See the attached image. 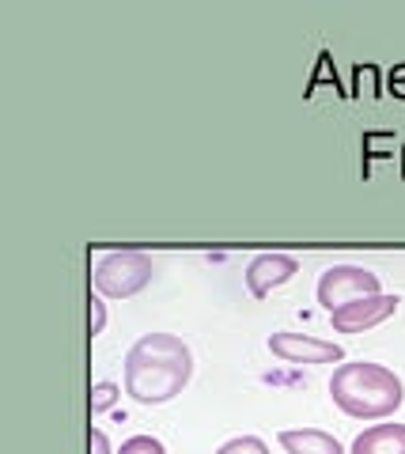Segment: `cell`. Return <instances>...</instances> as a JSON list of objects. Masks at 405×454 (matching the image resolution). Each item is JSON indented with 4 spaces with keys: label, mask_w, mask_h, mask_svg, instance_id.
<instances>
[{
    "label": "cell",
    "mask_w": 405,
    "mask_h": 454,
    "mask_svg": "<svg viewBox=\"0 0 405 454\" xmlns=\"http://www.w3.org/2000/svg\"><path fill=\"white\" fill-rule=\"evenodd\" d=\"M152 277H156V265L144 250H110L95 265V292L103 300H129V295L144 292Z\"/></svg>",
    "instance_id": "obj_3"
},
{
    "label": "cell",
    "mask_w": 405,
    "mask_h": 454,
    "mask_svg": "<svg viewBox=\"0 0 405 454\" xmlns=\"http://www.w3.org/2000/svg\"><path fill=\"white\" fill-rule=\"evenodd\" d=\"M330 397L341 413L356 420H383L394 417L405 402L401 379L383 364L356 360V364H338L330 375Z\"/></svg>",
    "instance_id": "obj_2"
},
{
    "label": "cell",
    "mask_w": 405,
    "mask_h": 454,
    "mask_svg": "<svg viewBox=\"0 0 405 454\" xmlns=\"http://www.w3.org/2000/svg\"><path fill=\"white\" fill-rule=\"evenodd\" d=\"M398 315V295H368V300H356V303H348L341 310H333L330 322H333V330L338 333H364L371 330V325H379L386 318H394Z\"/></svg>",
    "instance_id": "obj_6"
},
{
    "label": "cell",
    "mask_w": 405,
    "mask_h": 454,
    "mask_svg": "<svg viewBox=\"0 0 405 454\" xmlns=\"http://www.w3.org/2000/svg\"><path fill=\"white\" fill-rule=\"evenodd\" d=\"M88 454H110V439H106L103 428H91V435H88Z\"/></svg>",
    "instance_id": "obj_16"
},
{
    "label": "cell",
    "mask_w": 405,
    "mask_h": 454,
    "mask_svg": "<svg viewBox=\"0 0 405 454\" xmlns=\"http://www.w3.org/2000/svg\"><path fill=\"white\" fill-rule=\"evenodd\" d=\"M390 95H398V98H405V65H398V68H390Z\"/></svg>",
    "instance_id": "obj_17"
},
{
    "label": "cell",
    "mask_w": 405,
    "mask_h": 454,
    "mask_svg": "<svg viewBox=\"0 0 405 454\" xmlns=\"http://www.w3.org/2000/svg\"><path fill=\"white\" fill-rule=\"evenodd\" d=\"M353 80H356V91L360 95H379V68L375 65H356L353 68Z\"/></svg>",
    "instance_id": "obj_12"
},
{
    "label": "cell",
    "mask_w": 405,
    "mask_h": 454,
    "mask_svg": "<svg viewBox=\"0 0 405 454\" xmlns=\"http://www.w3.org/2000/svg\"><path fill=\"white\" fill-rule=\"evenodd\" d=\"M300 273V262L292 254H258L254 262L246 265V292L250 295H269L273 288H281L292 277Z\"/></svg>",
    "instance_id": "obj_7"
},
{
    "label": "cell",
    "mask_w": 405,
    "mask_h": 454,
    "mask_svg": "<svg viewBox=\"0 0 405 454\" xmlns=\"http://www.w3.org/2000/svg\"><path fill=\"white\" fill-rule=\"evenodd\" d=\"M348 454H405V424H375L353 439Z\"/></svg>",
    "instance_id": "obj_8"
},
{
    "label": "cell",
    "mask_w": 405,
    "mask_h": 454,
    "mask_svg": "<svg viewBox=\"0 0 405 454\" xmlns=\"http://www.w3.org/2000/svg\"><path fill=\"white\" fill-rule=\"evenodd\" d=\"M383 284L379 277L364 265H330L323 277H318V303H323L330 315L341 310L356 300H368V295H379Z\"/></svg>",
    "instance_id": "obj_4"
},
{
    "label": "cell",
    "mask_w": 405,
    "mask_h": 454,
    "mask_svg": "<svg viewBox=\"0 0 405 454\" xmlns=\"http://www.w3.org/2000/svg\"><path fill=\"white\" fill-rule=\"evenodd\" d=\"M276 439H281V447L288 454H345V447L338 439L330 432H318V428H288Z\"/></svg>",
    "instance_id": "obj_9"
},
{
    "label": "cell",
    "mask_w": 405,
    "mask_h": 454,
    "mask_svg": "<svg viewBox=\"0 0 405 454\" xmlns=\"http://www.w3.org/2000/svg\"><path fill=\"white\" fill-rule=\"evenodd\" d=\"M118 382H95L91 387V417H99V413H106L110 405L118 402Z\"/></svg>",
    "instance_id": "obj_10"
},
{
    "label": "cell",
    "mask_w": 405,
    "mask_h": 454,
    "mask_svg": "<svg viewBox=\"0 0 405 454\" xmlns=\"http://www.w3.org/2000/svg\"><path fill=\"white\" fill-rule=\"evenodd\" d=\"M118 454H167V450H163L160 439H152V435H133V439H125Z\"/></svg>",
    "instance_id": "obj_13"
},
{
    "label": "cell",
    "mask_w": 405,
    "mask_h": 454,
    "mask_svg": "<svg viewBox=\"0 0 405 454\" xmlns=\"http://www.w3.org/2000/svg\"><path fill=\"white\" fill-rule=\"evenodd\" d=\"M103 325H106V303H103V295L95 292L91 295V337H99Z\"/></svg>",
    "instance_id": "obj_15"
},
{
    "label": "cell",
    "mask_w": 405,
    "mask_h": 454,
    "mask_svg": "<svg viewBox=\"0 0 405 454\" xmlns=\"http://www.w3.org/2000/svg\"><path fill=\"white\" fill-rule=\"evenodd\" d=\"M269 352L284 364H341L345 360V348L333 345V340H318V337L288 333V330L269 337Z\"/></svg>",
    "instance_id": "obj_5"
},
{
    "label": "cell",
    "mask_w": 405,
    "mask_h": 454,
    "mask_svg": "<svg viewBox=\"0 0 405 454\" xmlns=\"http://www.w3.org/2000/svg\"><path fill=\"white\" fill-rule=\"evenodd\" d=\"M364 152L368 155H394V137L390 133H364Z\"/></svg>",
    "instance_id": "obj_14"
},
{
    "label": "cell",
    "mask_w": 405,
    "mask_h": 454,
    "mask_svg": "<svg viewBox=\"0 0 405 454\" xmlns=\"http://www.w3.org/2000/svg\"><path fill=\"white\" fill-rule=\"evenodd\" d=\"M216 454H269V447L261 443L258 435H235V439H228Z\"/></svg>",
    "instance_id": "obj_11"
},
{
    "label": "cell",
    "mask_w": 405,
    "mask_h": 454,
    "mask_svg": "<svg viewBox=\"0 0 405 454\" xmlns=\"http://www.w3.org/2000/svg\"><path fill=\"white\" fill-rule=\"evenodd\" d=\"M193 379V352L175 333H144L125 352V394L141 405H163Z\"/></svg>",
    "instance_id": "obj_1"
}]
</instances>
